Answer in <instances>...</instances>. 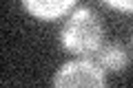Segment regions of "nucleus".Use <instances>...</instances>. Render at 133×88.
<instances>
[{"instance_id": "nucleus-1", "label": "nucleus", "mask_w": 133, "mask_h": 88, "mask_svg": "<svg viewBox=\"0 0 133 88\" xmlns=\"http://www.w3.org/2000/svg\"><path fill=\"white\" fill-rule=\"evenodd\" d=\"M102 27L91 9H78L62 29V44L76 53H91L100 46Z\"/></svg>"}, {"instance_id": "nucleus-2", "label": "nucleus", "mask_w": 133, "mask_h": 88, "mask_svg": "<svg viewBox=\"0 0 133 88\" xmlns=\"http://www.w3.org/2000/svg\"><path fill=\"white\" fill-rule=\"evenodd\" d=\"M53 88H104V75L95 62L73 60L58 70Z\"/></svg>"}, {"instance_id": "nucleus-3", "label": "nucleus", "mask_w": 133, "mask_h": 88, "mask_svg": "<svg viewBox=\"0 0 133 88\" xmlns=\"http://www.w3.org/2000/svg\"><path fill=\"white\" fill-rule=\"evenodd\" d=\"M73 5H76V0H27L24 2V9L31 11L36 18L56 20L64 11H69Z\"/></svg>"}, {"instance_id": "nucleus-4", "label": "nucleus", "mask_w": 133, "mask_h": 88, "mask_svg": "<svg viewBox=\"0 0 133 88\" xmlns=\"http://www.w3.org/2000/svg\"><path fill=\"white\" fill-rule=\"evenodd\" d=\"M98 62L107 70H122L129 66V51L122 44H107L98 55Z\"/></svg>"}, {"instance_id": "nucleus-5", "label": "nucleus", "mask_w": 133, "mask_h": 88, "mask_svg": "<svg viewBox=\"0 0 133 88\" xmlns=\"http://www.w3.org/2000/svg\"><path fill=\"white\" fill-rule=\"evenodd\" d=\"M109 5H111V7H115V9H127V11L133 7L131 2H115V0H109Z\"/></svg>"}]
</instances>
